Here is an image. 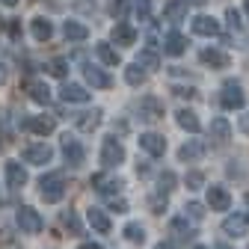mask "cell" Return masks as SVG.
<instances>
[{"instance_id": "cell-21", "label": "cell", "mask_w": 249, "mask_h": 249, "mask_svg": "<svg viewBox=\"0 0 249 249\" xmlns=\"http://www.w3.org/2000/svg\"><path fill=\"white\" fill-rule=\"evenodd\" d=\"M62 36H66L69 42H86L89 39V27L80 24V21H66L62 24Z\"/></svg>"}, {"instance_id": "cell-10", "label": "cell", "mask_w": 249, "mask_h": 249, "mask_svg": "<svg viewBox=\"0 0 249 249\" xmlns=\"http://www.w3.org/2000/svg\"><path fill=\"white\" fill-rule=\"evenodd\" d=\"M59 98L66 101V104H86L92 95L86 92V86H80V83H62V89H59Z\"/></svg>"}, {"instance_id": "cell-3", "label": "cell", "mask_w": 249, "mask_h": 249, "mask_svg": "<svg viewBox=\"0 0 249 249\" xmlns=\"http://www.w3.org/2000/svg\"><path fill=\"white\" fill-rule=\"evenodd\" d=\"M220 101H223V107H226V110H240V107L246 104V95H243V86H240L237 80H229V83H223V92H220Z\"/></svg>"}, {"instance_id": "cell-45", "label": "cell", "mask_w": 249, "mask_h": 249, "mask_svg": "<svg viewBox=\"0 0 249 249\" xmlns=\"http://www.w3.org/2000/svg\"><path fill=\"white\" fill-rule=\"evenodd\" d=\"M77 249H104V246H101V243H92V240H86V243H80Z\"/></svg>"}, {"instance_id": "cell-18", "label": "cell", "mask_w": 249, "mask_h": 249, "mask_svg": "<svg viewBox=\"0 0 249 249\" xmlns=\"http://www.w3.org/2000/svg\"><path fill=\"white\" fill-rule=\"evenodd\" d=\"M6 184L12 187V190H18V187H24L27 184V169L18 163V160H6Z\"/></svg>"}, {"instance_id": "cell-40", "label": "cell", "mask_w": 249, "mask_h": 249, "mask_svg": "<svg viewBox=\"0 0 249 249\" xmlns=\"http://www.w3.org/2000/svg\"><path fill=\"white\" fill-rule=\"evenodd\" d=\"M110 211H116V213H124V211H128V202H124V199H110Z\"/></svg>"}, {"instance_id": "cell-31", "label": "cell", "mask_w": 249, "mask_h": 249, "mask_svg": "<svg viewBox=\"0 0 249 249\" xmlns=\"http://www.w3.org/2000/svg\"><path fill=\"white\" fill-rule=\"evenodd\" d=\"M122 234H124V240L134 243V246H142V243H145V229H142L140 223H128V226L122 229Z\"/></svg>"}, {"instance_id": "cell-30", "label": "cell", "mask_w": 249, "mask_h": 249, "mask_svg": "<svg viewBox=\"0 0 249 249\" xmlns=\"http://www.w3.org/2000/svg\"><path fill=\"white\" fill-rule=\"evenodd\" d=\"M27 92H30V98H33L36 104H48L51 101V89H48V83H42V80H33L27 86Z\"/></svg>"}, {"instance_id": "cell-53", "label": "cell", "mask_w": 249, "mask_h": 249, "mask_svg": "<svg viewBox=\"0 0 249 249\" xmlns=\"http://www.w3.org/2000/svg\"><path fill=\"white\" fill-rule=\"evenodd\" d=\"M216 249H229V246H216Z\"/></svg>"}, {"instance_id": "cell-15", "label": "cell", "mask_w": 249, "mask_h": 249, "mask_svg": "<svg viewBox=\"0 0 249 249\" xmlns=\"http://www.w3.org/2000/svg\"><path fill=\"white\" fill-rule=\"evenodd\" d=\"M193 33L196 36H220V21L216 18H211V15H199V18H193Z\"/></svg>"}, {"instance_id": "cell-25", "label": "cell", "mask_w": 249, "mask_h": 249, "mask_svg": "<svg viewBox=\"0 0 249 249\" xmlns=\"http://www.w3.org/2000/svg\"><path fill=\"white\" fill-rule=\"evenodd\" d=\"M30 30H33V39L36 42H48L53 36V24L48 18H33V21H30Z\"/></svg>"}, {"instance_id": "cell-33", "label": "cell", "mask_w": 249, "mask_h": 249, "mask_svg": "<svg viewBox=\"0 0 249 249\" xmlns=\"http://www.w3.org/2000/svg\"><path fill=\"white\" fill-rule=\"evenodd\" d=\"M184 216H190L193 223L205 220V205H199V202H187V205H184Z\"/></svg>"}, {"instance_id": "cell-28", "label": "cell", "mask_w": 249, "mask_h": 249, "mask_svg": "<svg viewBox=\"0 0 249 249\" xmlns=\"http://www.w3.org/2000/svg\"><path fill=\"white\" fill-rule=\"evenodd\" d=\"M95 53H98V59L104 62V66H119V62H122L119 51H116L110 42H98V45H95Z\"/></svg>"}, {"instance_id": "cell-39", "label": "cell", "mask_w": 249, "mask_h": 249, "mask_svg": "<svg viewBox=\"0 0 249 249\" xmlns=\"http://www.w3.org/2000/svg\"><path fill=\"white\" fill-rule=\"evenodd\" d=\"M226 18H229L231 30H240V12L237 9H226Z\"/></svg>"}, {"instance_id": "cell-46", "label": "cell", "mask_w": 249, "mask_h": 249, "mask_svg": "<svg viewBox=\"0 0 249 249\" xmlns=\"http://www.w3.org/2000/svg\"><path fill=\"white\" fill-rule=\"evenodd\" d=\"M240 131L249 134V116H240Z\"/></svg>"}, {"instance_id": "cell-8", "label": "cell", "mask_w": 249, "mask_h": 249, "mask_svg": "<svg viewBox=\"0 0 249 249\" xmlns=\"http://www.w3.org/2000/svg\"><path fill=\"white\" fill-rule=\"evenodd\" d=\"M208 208L211 211H229L231 208V193L226 190V187H220V184L208 187Z\"/></svg>"}, {"instance_id": "cell-44", "label": "cell", "mask_w": 249, "mask_h": 249, "mask_svg": "<svg viewBox=\"0 0 249 249\" xmlns=\"http://www.w3.org/2000/svg\"><path fill=\"white\" fill-rule=\"evenodd\" d=\"M175 95H181V98H193V95H196V89H184V86H178V89H175Z\"/></svg>"}, {"instance_id": "cell-14", "label": "cell", "mask_w": 249, "mask_h": 249, "mask_svg": "<svg viewBox=\"0 0 249 249\" xmlns=\"http://www.w3.org/2000/svg\"><path fill=\"white\" fill-rule=\"evenodd\" d=\"M98 124H101V110H83V113H77V116H74V128H77V131H83V134L95 131Z\"/></svg>"}, {"instance_id": "cell-49", "label": "cell", "mask_w": 249, "mask_h": 249, "mask_svg": "<svg viewBox=\"0 0 249 249\" xmlns=\"http://www.w3.org/2000/svg\"><path fill=\"white\" fill-rule=\"evenodd\" d=\"M6 80V66H0V83Z\"/></svg>"}, {"instance_id": "cell-35", "label": "cell", "mask_w": 249, "mask_h": 249, "mask_svg": "<svg viewBox=\"0 0 249 249\" xmlns=\"http://www.w3.org/2000/svg\"><path fill=\"white\" fill-rule=\"evenodd\" d=\"M62 226H66L71 234H80V220H77L74 211H66V213H62Z\"/></svg>"}, {"instance_id": "cell-37", "label": "cell", "mask_w": 249, "mask_h": 249, "mask_svg": "<svg viewBox=\"0 0 249 249\" xmlns=\"http://www.w3.org/2000/svg\"><path fill=\"white\" fill-rule=\"evenodd\" d=\"M175 181H178V178H175V172H169V169H166V172H160V178H158V184H160V193H169V190H175Z\"/></svg>"}, {"instance_id": "cell-24", "label": "cell", "mask_w": 249, "mask_h": 249, "mask_svg": "<svg viewBox=\"0 0 249 249\" xmlns=\"http://www.w3.org/2000/svg\"><path fill=\"white\" fill-rule=\"evenodd\" d=\"M187 51V39L181 36V33H166V39H163V53H169V56H181Z\"/></svg>"}, {"instance_id": "cell-22", "label": "cell", "mask_w": 249, "mask_h": 249, "mask_svg": "<svg viewBox=\"0 0 249 249\" xmlns=\"http://www.w3.org/2000/svg\"><path fill=\"white\" fill-rule=\"evenodd\" d=\"M92 187H95V190H98L101 196L113 199V193H119L122 181H119V178H104V175H92Z\"/></svg>"}, {"instance_id": "cell-34", "label": "cell", "mask_w": 249, "mask_h": 249, "mask_svg": "<svg viewBox=\"0 0 249 249\" xmlns=\"http://www.w3.org/2000/svg\"><path fill=\"white\" fill-rule=\"evenodd\" d=\"M48 71H51L53 77H66V71H69V62L62 59V56H56V59H51V62H48Z\"/></svg>"}, {"instance_id": "cell-20", "label": "cell", "mask_w": 249, "mask_h": 249, "mask_svg": "<svg viewBox=\"0 0 249 249\" xmlns=\"http://www.w3.org/2000/svg\"><path fill=\"white\" fill-rule=\"evenodd\" d=\"M175 122H178V128H184L187 134H199L202 131V122L193 110H178L175 113Z\"/></svg>"}, {"instance_id": "cell-29", "label": "cell", "mask_w": 249, "mask_h": 249, "mask_svg": "<svg viewBox=\"0 0 249 249\" xmlns=\"http://www.w3.org/2000/svg\"><path fill=\"white\" fill-rule=\"evenodd\" d=\"M137 62H140L145 71H154V69H160V53L154 51V48H142L140 56H137Z\"/></svg>"}, {"instance_id": "cell-9", "label": "cell", "mask_w": 249, "mask_h": 249, "mask_svg": "<svg viewBox=\"0 0 249 249\" xmlns=\"http://www.w3.org/2000/svg\"><path fill=\"white\" fill-rule=\"evenodd\" d=\"M160 116H163V101L158 95H142L140 98V119L154 122V119H160Z\"/></svg>"}, {"instance_id": "cell-17", "label": "cell", "mask_w": 249, "mask_h": 249, "mask_svg": "<svg viewBox=\"0 0 249 249\" xmlns=\"http://www.w3.org/2000/svg\"><path fill=\"white\" fill-rule=\"evenodd\" d=\"M187 9H190L187 0H169L166 9H163V18L169 24H181V21H187Z\"/></svg>"}, {"instance_id": "cell-27", "label": "cell", "mask_w": 249, "mask_h": 249, "mask_svg": "<svg viewBox=\"0 0 249 249\" xmlns=\"http://www.w3.org/2000/svg\"><path fill=\"white\" fill-rule=\"evenodd\" d=\"M86 220H89V226H92V229L101 231V234H107V231H110V216H107L101 208H89Z\"/></svg>"}, {"instance_id": "cell-51", "label": "cell", "mask_w": 249, "mask_h": 249, "mask_svg": "<svg viewBox=\"0 0 249 249\" xmlns=\"http://www.w3.org/2000/svg\"><path fill=\"white\" fill-rule=\"evenodd\" d=\"M243 12H246V18H249V0H246V3H243Z\"/></svg>"}, {"instance_id": "cell-16", "label": "cell", "mask_w": 249, "mask_h": 249, "mask_svg": "<svg viewBox=\"0 0 249 249\" xmlns=\"http://www.w3.org/2000/svg\"><path fill=\"white\" fill-rule=\"evenodd\" d=\"M24 128L27 131H33V134H39V137H48V134H53V119L51 116H30L27 122H24Z\"/></svg>"}, {"instance_id": "cell-23", "label": "cell", "mask_w": 249, "mask_h": 249, "mask_svg": "<svg viewBox=\"0 0 249 249\" xmlns=\"http://www.w3.org/2000/svg\"><path fill=\"white\" fill-rule=\"evenodd\" d=\"M205 154V145L199 142V140H187L181 148H178V158L184 160V163H193V160H199Z\"/></svg>"}, {"instance_id": "cell-26", "label": "cell", "mask_w": 249, "mask_h": 249, "mask_svg": "<svg viewBox=\"0 0 249 249\" xmlns=\"http://www.w3.org/2000/svg\"><path fill=\"white\" fill-rule=\"evenodd\" d=\"M211 137H213V140H220V142H226V140L231 137V122H229L226 116L211 119Z\"/></svg>"}, {"instance_id": "cell-47", "label": "cell", "mask_w": 249, "mask_h": 249, "mask_svg": "<svg viewBox=\"0 0 249 249\" xmlns=\"http://www.w3.org/2000/svg\"><path fill=\"white\" fill-rule=\"evenodd\" d=\"M3 6H18V0H0Z\"/></svg>"}, {"instance_id": "cell-19", "label": "cell", "mask_w": 249, "mask_h": 249, "mask_svg": "<svg viewBox=\"0 0 249 249\" xmlns=\"http://www.w3.org/2000/svg\"><path fill=\"white\" fill-rule=\"evenodd\" d=\"M199 59L205 62V66H211V69H229V53H223V51H216V48H205L202 53H199Z\"/></svg>"}, {"instance_id": "cell-48", "label": "cell", "mask_w": 249, "mask_h": 249, "mask_svg": "<svg viewBox=\"0 0 249 249\" xmlns=\"http://www.w3.org/2000/svg\"><path fill=\"white\" fill-rule=\"evenodd\" d=\"M243 202H246V213H243V216H246V220H249V193L243 196Z\"/></svg>"}, {"instance_id": "cell-38", "label": "cell", "mask_w": 249, "mask_h": 249, "mask_svg": "<svg viewBox=\"0 0 249 249\" xmlns=\"http://www.w3.org/2000/svg\"><path fill=\"white\" fill-rule=\"evenodd\" d=\"M202 187H205L202 172H187V190H202Z\"/></svg>"}, {"instance_id": "cell-42", "label": "cell", "mask_w": 249, "mask_h": 249, "mask_svg": "<svg viewBox=\"0 0 249 249\" xmlns=\"http://www.w3.org/2000/svg\"><path fill=\"white\" fill-rule=\"evenodd\" d=\"M124 6H128V0H113V15H124Z\"/></svg>"}, {"instance_id": "cell-6", "label": "cell", "mask_w": 249, "mask_h": 249, "mask_svg": "<svg viewBox=\"0 0 249 249\" xmlns=\"http://www.w3.org/2000/svg\"><path fill=\"white\" fill-rule=\"evenodd\" d=\"M62 154H66V160L71 163V166H80L83 160H86V148L80 145V140H74V137H62Z\"/></svg>"}, {"instance_id": "cell-11", "label": "cell", "mask_w": 249, "mask_h": 249, "mask_svg": "<svg viewBox=\"0 0 249 249\" xmlns=\"http://www.w3.org/2000/svg\"><path fill=\"white\" fill-rule=\"evenodd\" d=\"M113 42L122 45V48L137 45V30H134L128 21H116V27H113Z\"/></svg>"}, {"instance_id": "cell-5", "label": "cell", "mask_w": 249, "mask_h": 249, "mask_svg": "<svg viewBox=\"0 0 249 249\" xmlns=\"http://www.w3.org/2000/svg\"><path fill=\"white\" fill-rule=\"evenodd\" d=\"M53 160V148L48 142H30L24 148V163H33V166H45Z\"/></svg>"}, {"instance_id": "cell-1", "label": "cell", "mask_w": 249, "mask_h": 249, "mask_svg": "<svg viewBox=\"0 0 249 249\" xmlns=\"http://www.w3.org/2000/svg\"><path fill=\"white\" fill-rule=\"evenodd\" d=\"M39 196L53 205V202H62V196H66V178H62V172H48L42 175L39 181Z\"/></svg>"}, {"instance_id": "cell-50", "label": "cell", "mask_w": 249, "mask_h": 249, "mask_svg": "<svg viewBox=\"0 0 249 249\" xmlns=\"http://www.w3.org/2000/svg\"><path fill=\"white\" fill-rule=\"evenodd\" d=\"M187 3H193V6H202V3H205V0H187Z\"/></svg>"}, {"instance_id": "cell-41", "label": "cell", "mask_w": 249, "mask_h": 249, "mask_svg": "<svg viewBox=\"0 0 249 249\" xmlns=\"http://www.w3.org/2000/svg\"><path fill=\"white\" fill-rule=\"evenodd\" d=\"M6 30H9V36H12V39H18V36H21V24H18V18H9Z\"/></svg>"}, {"instance_id": "cell-4", "label": "cell", "mask_w": 249, "mask_h": 249, "mask_svg": "<svg viewBox=\"0 0 249 249\" xmlns=\"http://www.w3.org/2000/svg\"><path fill=\"white\" fill-rule=\"evenodd\" d=\"M101 163L107 169H116L119 163H124V148H122V142L116 137H107L104 140V145H101Z\"/></svg>"}, {"instance_id": "cell-7", "label": "cell", "mask_w": 249, "mask_h": 249, "mask_svg": "<svg viewBox=\"0 0 249 249\" xmlns=\"http://www.w3.org/2000/svg\"><path fill=\"white\" fill-rule=\"evenodd\" d=\"M140 148L145 151V154H151V158H163V151H166V140L160 137V134H140Z\"/></svg>"}, {"instance_id": "cell-13", "label": "cell", "mask_w": 249, "mask_h": 249, "mask_svg": "<svg viewBox=\"0 0 249 249\" xmlns=\"http://www.w3.org/2000/svg\"><path fill=\"white\" fill-rule=\"evenodd\" d=\"M246 229H249V220L243 213H231L223 220V234H229V237H243Z\"/></svg>"}, {"instance_id": "cell-12", "label": "cell", "mask_w": 249, "mask_h": 249, "mask_svg": "<svg viewBox=\"0 0 249 249\" xmlns=\"http://www.w3.org/2000/svg\"><path fill=\"white\" fill-rule=\"evenodd\" d=\"M83 77H86V83L92 86V89H107L113 80H110V74L107 71H101L98 66H92V62H86L83 66Z\"/></svg>"}, {"instance_id": "cell-43", "label": "cell", "mask_w": 249, "mask_h": 249, "mask_svg": "<svg viewBox=\"0 0 249 249\" xmlns=\"http://www.w3.org/2000/svg\"><path fill=\"white\" fill-rule=\"evenodd\" d=\"M137 15L140 18H148V0H137Z\"/></svg>"}, {"instance_id": "cell-52", "label": "cell", "mask_w": 249, "mask_h": 249, "mask_svg": "<svg viewBox=\"0 0 249 249\" xmlns=\"http://www.w3.org/2000/svg\"><path fill=\"white\" fill-rule=\"evenodd\" d=\"M193 249H208V246H193Z\"/></svg>"}, {"instance_id": "cell-36", "label": "cell", "mask_w": 249, "mask_h": 249, "mask_svg": "<svg viewBox=\"0 0 249 249\" xmlns=\"http://www.w3.org/2000/svg\"><path fill=\"white\" fill-rule=\"evenodd\" d=\"M169 229H172V234H178V237H190V226H187V216H175Z\"/></svg>"}, {"instance_id": "cell-32", "label": "cell", "mask_w": 249, "mask_h": 249, "mask_svg": "<svg viewBox=\"0 0 249 249\" xmlns=\"http://www.w3.org/2000/svg\"><path fill=\"white\" fill-rule=\"evenodd\" d=\"M145 69L140 66V62H131L128 69H124V80H128V86H142L145 83Z\"/></svg>"}, {"instance_id": "cell-2", "label": "cell", "mask_w": 249, "mask_h": 249, "mask_svg": "<svg viewBox=\"0 0 249 249\" xmlns=\"http://www.w3.org/2000/svg\"><path fill=\"white\" fill-rule=\"evenodd\" d=\"M15 223H18V229H21V231H27V234H39V231L45 229L42 213H39V211H33L30 205H24V208H18V211H15Z\"/></svg>"}]
</instances>
